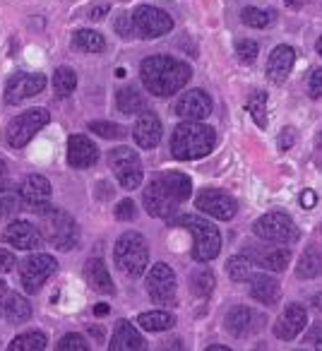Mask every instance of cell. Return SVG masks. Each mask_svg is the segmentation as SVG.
<instances>
[{"label":"cell","mask_w":322,"mask_h":351,"mask_svg":"<svg viewBox=\"0 0 322 351\" xmlns=\"http://www.w3.org/2000/svg\"><path fill=\"white\" fill-rule=\"evenodd\" d=\"M140 77L147 92L164 99L181 92L190 82L193 73L190 65L178 58H171V56H149V58L142 60Z\"/></svg>","instance_id":"obj_1"},{"label":"cell","mask_w":322,"mask_h":351,"mask_svg":"<svg viewBox=\"0 0 322 351\" xmlns=\"http://www.w3.org/2000/svg\"><path fill=\"white\" fill-rule=\"evenodd\" d=\"M214 142H216L214 128L205 125L202 121H186L173 130L171 152L181 161L202 159V156H207L214 149Z\"/></svg>","instance_id":"obj_2"},{"label":"cell","mask_w":322,"mask_h":351,"mask_svg":"<svg viewBox=\"0 0 322 351\" xmlns=\"http://www.w3.org/2000/svg\"><path fill=\"white\" fill-rule=\"evenodd\" d=\"M39 215V224H41V236L44 241H49L53 248L58 250H73L79 241V226L73 219V215L60 207H51L44 205L36 210Z\"/></svg>","instance_id":"obj_3"},{"label":"cell","mask_w":322,"mask_h":351,"mask_svg":"<svg viewBox=\"0 0 322 351\" xmlns=\"http://www.w3.org/2000/svg\"><path fill=\"white\" fill-rule=\"evenodd\" d=\"M173 226L190 231L193 236V260L195 263H212L221 253V234L212 221L200 215H181L173 219Z\"/></svg>","instance_id":"obj_4"},{"label":"cell","mask_w":322,"mask_h":351,"mask_svg":"<svg viewBox=\"0 0 322 351\" xmlns=\"http://www.w3.org/2000/svg\"><path fill=\"white\" fill-rule=\"evenodd\" d=\"M113 260L116 267L121 269L125 277L137 279L145 274L147 265H149V245H147L145 236L137 231H127L116 241L113 248Z\"/></svg>","instance_id":"obj_5"},{"label":"cell","mask_w":322,"mask_h":351,"mask_svg":"<svg viewBox=\"0 0 322 351\" xmlns=\"http://www.w3.org/2000/svg\"><path fill=\"white\" fill-rule=\"evenodd\" d=\"M108 166L116 173V181L121 183L125 191H135L142 186L145 171H142V159L135 149L130 147H116L108 152Z\"/></svg>","instance_id":"obj_6"},{"label":"cell","mask_w":322,"mask_h":351,"mask_svg":"<svg viewBox=\"0 0 322 351\" xmlns=\"http://www.w3.org/2000/svg\"><path fill=\"white\" fill-rule=\"evenodd\" d=\"M253 234L269 243H296L298 241V229L293 224V219L284 212H267L253 224Z\"/></svg>","instance_id":"obj_7"},{"label":"cell","mask_w":322,"mask_h":351,"mask_svg":"<svg viewBox=\"0 0 322 351\" xmlns=\"http://www.w3.org/2000/svg\"><path fill=\"white\" fill-rule=\"evenodd\" d=\"M49 121H51V116L46 108H29V111H22L20 116L12 118L10 125H8V130H5L8 145L15 147V149L25 147L41 128L49 125Z\"/></svg>","instance_id":"obj_8"},{"label":"cell","mask_w":322,"mask_h":351,"mask_svg":"<svg viewBox=\"0 0 322 351\" xmlns=\"http://www.w3.org/2000/svg\"><path fill=\"white\" fill-rule=\"evenodd\" d=\"M58 269V260L49 253H34L20 265V284L27 293H39Z\"/></svg>","instance_id":"obj_9"},{"label":"cell","mask_w":322,"mask_h":351,"mask_svg":"<svg viewBox=\"0 0 322 351\" xmlns=\"http://www.w3.org/2000/svg\"><path fill=\"white\" fill-rule=\"evenodd\" d=\"M130 17L132 27H135V36H140V39H159V36L169 34L173 29L171 15L154 5L135 8V12Z\"/></svg>","instance_id":"obj_10"},{"label":"cell","mask_w":322,"mask_h":351,"mask_svg":"<svg viewBox=\"0 0 322 351\" xmlns=\"http://www.w3.org/2000/svg\"><path fill=\"white\" fill-rule=\"evenodd\" d=\"M176 274L166 263H156L147 274V293L156 306H173L176 303Z\"/></svg>","instance_id":"obj_11"},{"label":"cell","mask_w":322,"mask_h":351,"mask_svg":"<svg viewBox=\"0 0 322 351\" xmlns=\"http://www.w3.org/2000/svg\"><path fill=\"white\" fill-rule=\"evenodd\" d=\"M224 325L231 337L243 339V337H253L262 332L264 325H267V317H264V313H258L250 306H234L226 313Z\"/></svg>","instance_id":"obj_12"},{"label":"cell","mask_w":322,"mask_h":351,"mask_svg":"<svg viewBox=\"0 0 322 351\" xmlns=\"http://www.w3.org/2000/svg\"><path fill=\"white\" fill-rule=\"evenodd\" d=\"M195 207L202 215H210L219 221H231L238 212V202L224 191H214V188H205L197 193Z\"/></svg>","instance_id":"obj_13"},{"label":"cell","mask_w":322,"mask_h":351,"mask_svg":"<svg viewBox=\"0 0 322 351\" xmlns=\"http://www.w3.org/2000/svg\"><path fill=\"white\" fill-rule=\"evenodd\" d=\"M46 89V75L41 73H17L5 84V101L17 106L20 101L36 97Z\"/></svg>","instance_id":"obj_14"},{"label":"cell","mask_w":322,"mask_h":351,"mask_svg":"<svg viewBox=\"0 0 322 351\" xmlns=\"http://www.w3.org/2000/svg\"><path fill=\"white\" fill-rule=\"evenodd\" d=\"M243 255L253 263V267H262L264 272H284L291 263V250L277 245H248Z\"/></svg>","instance_id":"obj_15"},{"label":"cell","mask_w":322,"mask_h":351,"mask_svg":"<svg viewBox=\"0 0 322 351\" xmlns=\"http://www.w3.org/2000/svg\"><path fill=\"white\" fill-rule=\"evenodd\" d=\"M142 205H145L147 215L149 217H156V219H169L178 212V202L169 195V191L161 186L159 178L149 183L142 193Z\"/></svg>","instance_id":"obj_16"},{"label":"cell","mask_w":322,"mask_h":351,"mask_svg":"<svg viewBox=\"0 0 322 351\" xmlns=\"http://www.w3.org/2000/svg\"><path fill=\"white\" fill-rule=\"evenodd\" d=\"M173 111H176V116L183 118V121H205L212 113V99H210V94L202 92V89H190V92L178 97Z\"/></svg>","instance_id":"obj_17"},{"label":"cell","mask_w":322,"mask_h":351,"mask_svg":"<svg viewBox=\"0 0 322 351\" xmlns=\"http://www.w3.org/2000/svg\"><path fill=\"white\" fill-rule=\"evenodd\" d=\"M3 241H5L8 245H12V248L36 250L44 243V236H41L36 224H32V221H27V219H20V221H12V224L3 231Z\"/></svg>","instance_id":"obj_18"},{"label":"cell","mask_w":322,"mask_h":351,"mask_svg":"<svg viewBox=\"0 0 322 351\" xmlns=\"http://www.w3.org/2000/svg\"><path fill=\"white\" fill-rule=\"evenodd\" d=\"M306 325H308L306 308L298 306V303H288V306L284 308L282 317L274 322L272 332H274V337H279V339L291 341V339H296L303 330H306Z\"/></svg>","instance_id":"obj_19"},{"label":"cell","mask_w":322,"mask_h":351,"mask_svg":"<svg viewBox=\"0 0 322 351\" xmlns=\"http://www.w3.org/2000/svg\"><path fill=\"white\" fill-rule=\"evenodd\" d=\"M20 195H22V200H25V205L32 207V212H36L39 207L49 205V202H51V183H49V178H46V176H39V173L27 176L25 181H22Z\"/></svg>","instance_id":"obj_20"},{"label":"cell","mask_w":322,"mask_h":351,"mask_svg":"<svg viewBox=\"0 0 322 351\" xmlns=\"http://www.w3.org/2000/svg\"><path fill=\"white\" fill-rule=\"evenodd\" d=\"M161 121L156 113L151 111H142L135 121V128H132V137L135 142L142 147V149H151L161 142Z\"/></svg>","instance_id":"obj_21"},{"label":"cell","mask_w":322,"mask_h":351,"mask_svg":"<svg viewBox=\"0 0 322 351\" xmlns=\"http://www.w3.org/2000/svg\"><path fill=\"white\" fill-rule=\"evenodd\" d=\"M99 161V149L87 135H73L68 140V164L73 169H89Z\"/></svg>","instance_id":"obj_22"},{"label":"cell","mask_w":322,"mask_h":351,"mask_svg":"<svg viewBox=\"0 0 322 351\" xmlns=\"http://www.w3.org/2000/svg\"><path fill=\"white\" fill-rule=\"evenodd\" d=\"M108 349L111 351H142V349H147V341H145V337L137 332V327L132 325V322L118 320Z\"/></svg>","instance_id":"obj_23"},{"label":"cell","mask_w":322,"mask_h":351,"mask_svg":"<svg viewBox=\"0 0 322 351\" xmlns=\"http://www.w3.org/2000/svg\"><path fill=\"white\" fill-rule=\"evenodd\" d=\"M248 284H250V296L255 301H260L262 306H277L279 296H282V289H279L277 279H272L264 272H253L248 277Z\"/></svg>","instance_id":"obj_24"},{"label":"cell","mask_w":322,"mask_h":351,"mask_svg":"<svg viewBox=\"0 0 322 351\" xmlns=\"http://www.w3.org/2000/svg\"><path fill=\"white\" fill-rule=\"evenodd\" d=\"M293 63H296V51L291 46H277V49L269 53L267 60V75L274 84H282L288 77Z\"/></svg>","instance_id":"obj_25"},{"label":"cell","mask_w":322,"mask_h":351,"mask_svg":"<svg viewBox=\"0 0 322 351\" xmlns=\"http://www.w3.org/2000/svg\"><path fill=\"white\" fill-rule=\"evenodd\" d=\"M0 313L5 320L20 325V322H27L32 317V303L17 291H5L0 296Z\"/></svg>","instance_id":"obj_26"},{"label":"cell","mask_w":322,"mask_h":351,"mask_svg":"<svg viewBox=\"0 0 322 351\" xmlns=\"http://www.w3.org/2000/svg\"><path fill=\"white\" fill-rule=\"evenodd\" d=\"M84 279H87V284L94 289V291L106 293V296L116 293L113 279H111V274H108V269H106V265H103L101 258L87 260V265H84Z\"/></svg>","instance_id":"obj_27"},{"label":"cell","mask_w":322,"mask_h":351,"mask_svg":"<svg viewBox=\"0 0 322 351\" xmlns=\"http://www.w3.org/2000/svg\"><path fill=\"white\" fill-rule=\"evenodd\" d=\"M161 181V186L166 188L169 195L173 197V200L181 205V202H186L188 197H190L193 193V183L190 178H188L186 173H181V171H164L161 176H156Z\"/></svg>","instance_id":"obj_28"},{"label":"cell","mask_w":322,"mask_h":351,"mask_svg":"<svg viewBox=\"0 0 322 351\" xmlns=\"http://www.w3.org/2000/svg\"><path fill=\"white\" fill-rule=\"evenodd\" d=\"M322 274V248L310 245L306 248V253L301 255V260L296 263V277L298 279H315Z\"/></svg>","instance_id":"obj_29"},{"label":"cell","mask_w":322,"mask_h":351,"mask_svg":"<svg viewBox=\"0 0 322 351\" xmlns=\"http://www.w3.org/2000/svg\"><path fill=\"white\" fill-rule=\"evenodd\" d=\"M137 325L147 332H166L176 325V317L169 311H149V313H140Z\"/></svg>","instance_id":"obj_30"},{"label":"cell","mask_w":322,"mask_h":351,"mask_svg":"<svg viewBox=\"0 0 322 351\" xmlns=\"http://www.w3.org/2000/svg\"><path fill=\"white\" fill-rule=\"evenodd\" d=\"M116 106L121 113L125 116H135V113H142L147 108V99L142 97V92H137L135 87H123L121 92L116 94Z\"/></svg>","instance_id":"obj_31"},{"label":"cell","mask_w":322,"mask_h":351,"mask_svg":"<svg viewBox=\"0 0 322 351\" xmlns=\"http://www.w3.org/2000/svg\"><path fill=\"white\" fill-rule=\"evenodd\" d=\"M73 46L84 53H101V51H106V39L94 29H79L73 36Z\"/></svg>","instance_id":"obj_32"},{"label":"cell","mask_w":322,"mask_h":351,"mask_svg":"<svg viewBox=\"0 0 322 351\" xmlns=\"http://www.w3.org/2000/svg\"><path fill=\"white\" fill-rule=\"evenodd\" d=\"M46 344H49V339H46L44 332L29 330V332H22V335H17L15 339L8 344V349H10V351H44Z\"/></svg>","instance_id":"obj_33"},{"label":"cell","mask_w":322,"mask_h":351,"mask_svg":"<svg viewBox=\"0 0 322 351\" xmlns=\"http://www.w3.org/2000/svg\"><path fill=\"white\" fill-rule=\"evenodd\" d=\"M25 207V200L17 191L12 188H5V191H0V219H12L17 217Z\"/></svg>","instance_id":"obj_34"},{"label":"cell","mask_w":322,"mask_h":351,"mask_svg":"<svg viewBox=\"0 0 322 351\" xmlns=\"http://www.w3.org/2000/svg\"><path fill=\"white\" fill-rule=\"evenodd\" d=\"M77 87V73L73 68H58L53 73V89L60 99L70 97Z\"/></svg>","instance_id":"obj_35"},{"label":"cell","mask_w":322,"mask_h":351,"mask_svg":"<svg viewBox=\"0 0 322 351\" xmlns=\"http://www.w3.org/2000/svg\"><path fill=\"white\" fill-rule=\"evenodd\" d=\"M226 274H229L231 282H248V277L253 274V263H250L243 253L234 255V258H229V263H226Z\"/></svg>","instance_id":"obj_36"},{"label":"cell","mask_w":322,"mask_h":351,"mask_svg":"<svg viewBox=\"0 0 322 351\" xmlns=\"http://www.w3.org/2000/svg\"><path fill=\"white\" fill-rule=\"evenodd\" d=\"M214 274L210 272V269H195V272L190 274V291L195 293V296L200 298H207L212 291H214Z\"/></svg>","instance_id":"obj_37"},{"label":"cell","mask_w":322,"mask_h":351,"mask_svg":"<svg viewBox=\"0 0 322 351\" xmlns=\"http://www.w3.org/2000/svg\"><path fill=\"white\" fill-rule=\"evenodd\" d=\"M240 20H243L245 27H253V29H264V27L272 25V12L262 10V8H245L240 12Z\"/></svg>","instance_id":"obj_38"},{"label":"cell","mask_w":322,"mask_h":351,"mask_svg":"<svg viewBox=\"0 0 322 351\" xmlns=\"http://www.w3.org/2000/svg\"><path fill=\"white\" fill-rule=\"evenodd\" d=\"M248 111L260 128L267 125V92H253L248 99Z\"/></svg>","instance_id":"obj_39"},{"label":"cell","mask_w":322,"mask_h":351,"mask_svg":"<svg viewBox=\"0 0 322 351\" xmlns=\"http://www.w3.org/2000/svg\"><path fill=\"white\" fill-rule=\"evenodd\" d=\"M89 130L97 132V135L103 137V140H121V137L125 135V130H123L121 125L108 123V121H92L89 123Z\"/></svg>","instance_id":"obj_40"},{"label":"cell","mask_w":322,"mask_h":351,"mask_svg":"<svg viewBox=\"0 0 322 351\" xmlns=\"http://www.w3.org/2000/svg\"><path fill=\"white\" fill-rule=\"evenodd\" d=\"M55 349L58 351H87L89 344L82 335H65L63 339L55 344Z\"/></svg>","instance_id":"obj_41"},{"label":"cell","mask_w":322,"mask_h":351,"mask_svg":"<svg viewBox=\"0 0 322 351\" xmlns=\"http://www.w3.org/2000/svg\"><path fill=\"white\" fill-rule=\"evenodd\" d=\"M258 51H260V46L250 39H240L238 44H236V56H238V60H243V63H253V60L258 58Z\"/></svg>","instance_id":"obj_42"},{"label":"cell","mask_w":322,"mask_h":351,"mask_svg":"<svg viewBox=\"0 0 322 351\" xmlns=\"http://www.w3.org/2000/svg\"><path fill=\"white\" fill-rule=\"evenodd\" d=\"M113 29H116V32H118V36H123V39H132V36H135L132 17L127 15V12H121V15L116 17V25H113Z\"/></svg>","instance_id":"obj_43"},{"label":"cell","mask_w":322,"mask_h":351,"mask_svg":"<svg viewBox=\"0 0 322 351\" xmlns=\"http://www.w3.org/2000/svg\"><path fill=\"white\" fill-rule=\"evenodd\" d=\"M137 217V210H135V202L132 200H121L116 205V219L118 221H132Z\"/></svg>","instance_id":"obj_44"},{"label":"cell","mask_w":322,"mask_h":351,"mask_svg":"<svg viewBox=\"0 0 322 351\" xmlns=\"http://www.w3.org/2000/svg\"><path fill=\"white\" fill-rule=\"evenodd\" d=\"M15 267H17L15 253H10L8 248H0V272L8 274V272H12Z\"/></svg>","instance_id":"obj_45"},{"label":"cell","mask_w":322,"mask_h":351,"mask_svg":"<svg viewBox=\"0 0 322 351\" xmlns=\"http://www.w3.org/2000/svg\"><path fill=\"white\" fill-rule=\"evenodd\" d=\"M303 344L315 346V349H322V322H317V325H312L310 330H308V335H306V339H303Z\"/></svg>","instance_id":"obj_46"},{"label":"cell","mask_w":322,"mask_h":351,"mask_svg":"<svg viewBox=\"0 0 322 351\" xmlns=\"http://www.w3.org/2000/svg\"><path fill=\"white\" fill-rule=\"evenodd\" d=\"M308 87H310V97L312 99H320L322 97V70H312L310 80H308Z\"/></svg>","instance_id":"obj_47"},{"label":"cell","mask_w":322,"mask_h":351,"mask_svg":"<svg viewBox=\"0 0 322 351\" xmlns=\"http://www.w3.org/2000/svg\"><path fill=\"white\" fill-rule=\"evenodd\" d=\"M293 142H296V130H293V128H284L282 135H279V142H277L279 149H288Z\"/></svg>","instance_id":"obj_48"},{"label":"cell","mask_w":322,"mask_h":351,"mask_svg":"<svg viewBox=\"0 0 322 351\" xmlns=\"http://www.w3.org/2000/svg\"><path fill=\"white\" fill-rule=\"evenodd\" d=\"M301 202H303V207H306V210H310V207H315V202H317L315 191H303Z\"/></svg>","instance_id":"obj_49"},{"label":"cell","mask_w":322,"mask_h":351,"mask_svg":"<svg viewBox=\"0 0 322 351\" xmlns=\"http://www.w3.org/2000/svg\"><path fill=\"white\" fill-rule=\"evenodd\" d=\"M108 12V5H97L89 10V20H103V15Z\"/></svg>","instance_id":"obj_50"},{"label":"cell","mask_w":322,"mask_h":351,"mask_svg":"<svg viewBox=\"0 0 322 351\" xmlns=\"http://www.w3.org/2000/svg\"><path fill=\"white\" fill-rule=\"evenodd\" d=\"M286 3L288 10H301L303 5H308V3H312V0H284Z\"/></svg>","instance_id":"obj_51"},{"label":"cell","mask_w":322,"mask_h":351,"mask_svg":"<svg viewBox=\"0 0 322 351\" xmlns=\"http://www.w3.org/2000/svg\"><path fill=\"white\" fill-rule=\"evenodd\" d=\"M94 315H108L106 303H97V306H94Z\"/></svg>","instance_id":"obj_52"},{"label":"cell","mask_w":322,"mask_h":351,"mask_svg":"<svg viewBox=\"0 0 322 351\" xmlns=\"http://www.w3.org/2000/svg\"><path fill=\"white\" fill-rule=\"evenodd\" d=\"M310 306L317 308V311H322V293H315V296H310Z\"/></svg>","instance_id":"obj_53"},{"label":"cell","mask_w":322,"mask_h":351,"mask_svg":"<svg viewBox=\"0 0 322 351\" xmlns=\"http://www.w3.org/2000/svg\"><path fill=\"white\" fill-rule=\"evenodd\" d=\"M229 351V346H219V344H212V346H207V351Z\"/></svg>","instance_id":"obj_54"},{"label":"cell","mask_w":322,"mask_h":351,"mask_svg":"<svg viewBox=\"0 0 322 351\" xmlns=\"http://www.w3.org/2000/svg\"><path fill=\"white\" fill-rule=\"evenodd\" d=\"M5 169H8V166H5V161L0 159V181H3V178H5Z\"/></svg>","instance_id":"obj_55"},{"label":"cell","mask_w":322,"mask_h":351,"mask_svg":"<svg viewBox=\"0 0 322 351\" xmlns=\"http://www.w3.org/2000/svg\"><path fill=\"white\" fill-rule=\"evenodd\" d=\"M317 53L322 56V36H320V39H317Z\"/></svg>","instance_id":"obj_56"},{"label":"cell","mask_w":322,"mask_h":351,"mask_svg":"<svg viewBox=\"0 0 322 351\" xmlns=\"http://www.w3.org/2000/svg\"><path fill=\"white\" fill-rule=\"evenodd\" d=\"M5 287H8L5 282H0V291H5Z\"/></svg>","instance_id":"obj_57"}]
</instances>
